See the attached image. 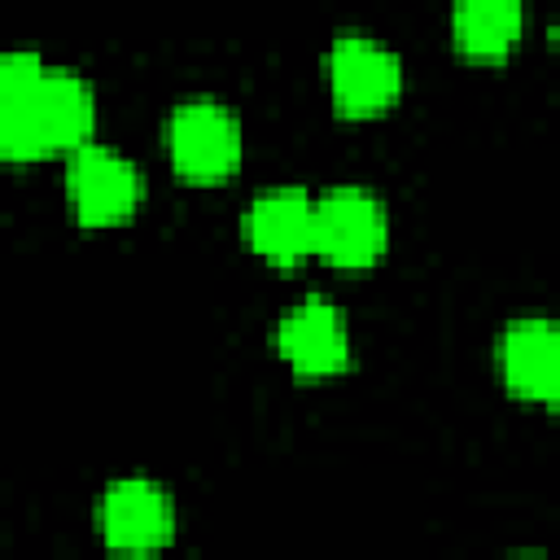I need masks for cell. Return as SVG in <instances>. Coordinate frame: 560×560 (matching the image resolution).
I'll return each instance as SVG.
<instances>
[{
	"instance_id": "1",
	"label": "cell",
	"mask_w": 560,
	"mask_h": 560,
	"mask_svg": "<svg viewBox=\"0 0 560 560\" xmlns=\"http://www.w3.org/2000/svg\"><path fill=\"white\" fill-rule=\"evenodd\" d=\"M96 131V92L83 74L44 66L39 52L0 57V153L35 162L74 153Z\"/></svg>"
},
{
	"instance_id": "2",
	"label": "cell",
	"mask_w": 560,
	"mask_h": 560,
	"mask_svg": "<svg viewBox=\"0 0 560 560\" xmlns=\"http://www.w3.org/2000/svg\"><path fill=\"white\" fill-rule=\"evenodd\" d=\"M166 158L188 184H223L245 158V136L236 114L214 96H188L166 114L162 127Z\"/></svg>"
},
{
	"instance_id": "4",
	"label": "cell",
	"mask_w": 560,
	"mask_h": 560,
	"mask_svg": "<svg viewBox=\"0 0 560 560\" xmlns=\"http://www.w3.org/2000/svg\"><path fill=\"white\" fill-rule=\"evenodd\" d=\"M389 245V210L363 184H332L315 197V254L328 267L363 271Z\"/></svg>"
},
{
	"instance_id": "7",
	"label": "cell",
	"mask_w": 560,
	"mask_h": 560,
	"mask_svg": "<svg viewBox=\"0 0 560 560\" xmlns=\"http://www.w3.org/2000/svg\"><path fill=\"white\" fill-rule=\"evenodd\" d=\"M494 368L512 398L556 407L560 398V319L516 315L494 341Z\"/></svg>"
},
{
	"instance_id": "10",
	"label": "cell",
	"mask_w": 560,
	"mask_h": 560,
	"mask_svg": "<svg viewBox=\"0 0 560 560\" xmlns=\"http://www.w3.org/2000/svg\"><path fill=\"white\" fill-rule=\"evenodd\" d=\"M525 35V0H451V39L459 57L499 66Z\"/></svg>"
},
{
	"instance_id": "3",
	"label": "cell",
	"mask_w": 560,
	"mask_h": 560,
	"mask_svg": "<svg viewBox=\"0 0 560 560\" xmlns=\"http://www.w3.org/2000/svg\"><path fill=\"white\" fill-rule=\"evenodd\" d=\"M324 79H328V101L341 118H381L398 105L402 96V61L394 48L363 31H341L332 35L324 52Z\"/></svg>"
},
{
	"instance_id": "9",
	"label": "cell",
	"mask_w": 560,
	"mask_h": 560,
	"mask_svg": "<svg viewBox=\"0 0 560 560\" xmlns=\"http://www.w3.org/2000/svg\"><path fill=\"white\" fill-rule=\"evenodd\" d=\"M245 245L271 267H298L315 254V197L302 184L262 188L241 219Z\"/></svg>"
},
{
	"instance_id": "5",
	"label": "cell",
	"mask_w": 560,
	"mask_h": 560,
	"mask_svg": "<svg viewBox=\"0 0 560 560\" xmlns=\"http://www.w3.org/2000/svg\"><path fill=\"white\" fill-rule=\"evenodd\" d=\"M66 197L79 228H118L144 201L140 166L109 144H79L66 153Z\"/></svg>"
},
{
	"instance_id": "6",
	"label": "cell",
	"mask_w": 560,
	"mask_h": 560,
	"mask_svg": "<svg viewBox=\"0 0 560 560\" xmlns=\"http://www.w3.org/2000/svg\"><path fill=\"white\" fill-rule=\"evenodd\" d=\"M96 534L118 556H153L175 538V503L149 477H118L96 499Z\"/></svg>"
},
{
	"instance_id": "11",
	"label": "cell",
	"mask_w": 560,
	"mask_h": 560,
	"mask_svg": "<svg viewBox=\"0 0 560 560\" xmlns=\"http://www.w3.org/2000/svg\"><path fill=\"white\" fill-rule=\"evenodd\" d=\"M556 411H560V398H556Z\"/></svg>"
},
{
	"instance_id": "8",
	"label": "cell",
	"mask_w": 560,
	"mask_h": 560,
	"mask_svg": "<svg viewBox=\"0 0 560 560\" xmlns=\"http://www.w3.org/2000/svg\"><path fill=\"white\" fill-rule=\"evenodd\" d=\"M276 354L293 368L302 381H328L350 368V328L337 302L311 293L298 306H289L271 332Z\"/></svg>"
}]
</instances>
